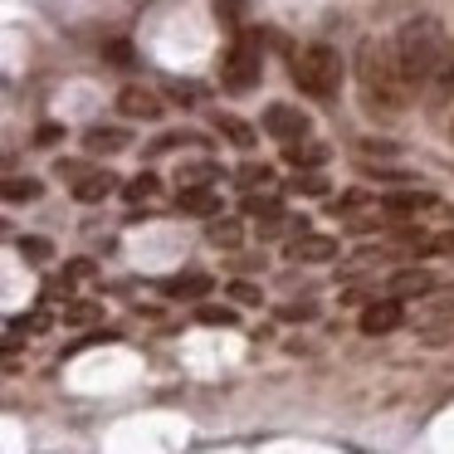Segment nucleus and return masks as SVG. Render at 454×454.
Instances as JSON below:
<instances>
[{"mask_svg": "<svg viewBox=\"0 0 454 454\" xmlns=\"http://www.w3.org/2000/svg\"><path fill=\"white\" fill-rule=\"evenodd\" d=\"M395 64H401L405 83L420 89L430 103H444L454 93V44L444 35V25L430 20V15H415L411 25H401Z\"/></svg>", "mask_w": 454, "mask_h": 454, "instance_id": "obj_1", "label": "nucleus"}, {"mask_svg": "<svg viewBox=\"0 0 454 454\" xmlns=\"http://www.w3.org/2000/svg\"><path fill=\"white\" fill-rule=\"evenodd\" d=\"M356 74H362V98L366 108H381L386 118H395V113L405 108V93H411V83H405L401 64H395V44H376L366 40L362 54H356Z\"/></svg>", "mask_w": 454, "mask_h": 454, "instance_id": "obj_2", "label": "nucleus"}, {"mask_svg": "<svg viewBox=\"0 0 454 454\" xmlns=\"http://www.w3.org/2000/svg\"><path fill=\"white\" fill-rule=\"evenodd\" d=\"M294 83L308 98H337L342 89V54L333 44H308L294 54Z\"/></svg>", "mask_w": 454, "mask_h": 454, "instance_id": "obj_3", "label": "nucleus"}, {"mask_svg": "<svg viewBox=\"0 0 454 454\" xmlns=\"http://www.w3.org/2000/svg\"><path fill=\"white\" fill-rule=\"evenodd\" d=\"M259 74H264V50H259V35H239L235 44H230L225 64H220V79H225L230 93H245L259 83Z\"/></svg>", "mask_w": 454, "mask_h": 454, "instance_id": "obj_4", "label": "nucleus"}, {"mask_svg": "<svg viewBox=\"0 0 454 454\" xmlns=\"http://www.w3.org/2000/svg\"><path fill=\"white\" fill-rule=\"evenodd\" d=\"M264 132L278 137L284 147H294V142L308 137V113H298L294 103H274V108L264 113Z\"/></svg>", "mask_w": 454, "mask_h": 454, "instance_id": "obj_5", "label": "nucleus"}, {"mask_svg": "<svg viewBox=\"0 0 454 454\" xmlns=\"http://www.w3.org/2000/svg\"><path fill=\"white\" fill-rule=\"evenodd\" d=\"M288 259H298V264H327V259H337V239L333 235H298L288 245Z\"/></svg>", "mask_w": 454, "mask_h": 454, "instance_id": "obj_6", "label": "nucleus"}, {"mask_svg": "<svg viewBox=\"0 0 454 454\" xmlns=\"http://www.w3.org/2000/svg\"><path fill=\"white\" fill-rule=\"evenodd\" d=\"M391 327H401V303H395V298H376V303L362 313V333L381 337V333H391Z\"/></svg>", "mask_w": 454, "mask_h": 454, "instance_id": "obj_7", "label": "nucleus"}, {"mask_svg": "<svg viewBox=\"0 0 454 454\" xmlns=\"http://www.w3.org/2000/svg\"><path fill=\"white\" fill-rule=\"evenodd\" d=\"M434 288V278L425 274V269H401V274H391V284H386V294L401 303V298H420V294H430Z\"/></svg>", "mask_w": 454, "mask_h": 454, "instance_id": "obj_8", "label": "nucleus"}, {"mask_svg": "<svg viewBox=\"0 0 454 454\" xmlns=\"http://www.w3.org/2000/svg\"><path fill=\"white\" fill-rule=\"evenodd\" d=\"M118 108L128 113V118H142V122H157V118H161L157 93H147V89H122V93H118Z\"/></svg>", "mask_w": 454, "mask_h": 454, "instance_id": "obj_9", "label": "nucleus"}, {"mask_svg": "<svg viewBox=\"0 0 454 454\" xmlns=\"http://www.w3.org/2000/svg\"><path fill=\"white\" fill-rule=\"evenodd\" d=\"M430 206H434L430 191H391V196H381L386 215H420V210H430Z\"/></svg>", "mask_w": 454, "mask_h": 454, "instance_id": "obj_10", "label": "nucleus"}, {"mask_svg": "<svg viewBox=\"0 0 454 454\" xmlns=\"http://www.w3.org/2000/svg\"><path fill=\"white\" fill-rule=\"evenodd\" d=\"M333 157V152L323 147V142H313V137H303V142H294V147H284V161L294 171H313V167H323V161Z\"/></svg>", "mask_w": 454, "mask_h": 454, "instance_id": "obj_11", "label": "nucleus"}, {"mask_svg": "<svg viewBox=\"0 0 454 454\" xmlns=\"http://www.w3.org/2000/svg\"><path fill=\"white\" fill-rule=\"evenodd\" d=\"M176 206H181V210H191V215H210V220H220V196H215L210 186L181 191V196H176Z\"/></svg>", "mask_w": 454, "mask_h": 454, "instance_id": "obj_12", "label": "nucleus"}, {"mask_svg": "<svg viewBox=\"0 0 454 454\" xmlns=\"http://www.w3.org/2000/svg\"><path fill=\"white\" fill-rule=\"evenodd\" d=\"M113 181H118V176H108V171H93V176H83L79 186H74V200H83V206H98V200L113 196Z\"/></svg>", "mask_w": 454, "mask_h": 454, "instance_id": "obj_13", "label": "nucleus"}, {"mask_svg": "<svg viewBox=\"0 0 454 454\" xmlns=\"http://www.w3.org/2000/svg\"><path fill=\"white\" fill-rule=\"evenodd\" d=\"M128 142L132 137L122 128H89V132H83V147H89V152H122Z\"/></svg>", "mask_w": 454, "mask_h": 454, "instance_id": "obj_14", "label": "nucleus"}, {"mask_svg": "<svg viewBox=\"0 0 454 454\" xmlns=\"http://www.w3.org/2000/svg\"><path fill=\"white\" fill-rule=\"evenodd\" d=\"M206 239H210V245H220V249H235L239 239H245V225L220 215V220H210V225H206Z\"/></svg>", "mask_w": 454, "mask_h": 454, "instance_id": "obj_15", "label": "nucleus"}, {"mask_svg": "<svg viewBox=\"0 0 454 454\" xmlns=\"http://www.w3.org/2000/svg\"><path fill=\"white\" fill-rule=\"evenodd\" d=\"M161 294H171V298H200V294H210V278L206 274H181V278H167V284H161Z\"/></svg>", "mask_w": 454, "mask_h": 454, "instance_id": "obj_16", "label": "nucleus"}, {"mask_svg": "<svg viewBox=\"0 0 454 454\" xmlns=\"http://www.w3.org/2000/svg\"><path fill=\"white\" fill-rule=\"evenodd\" d=\"M215 128L220 132H225V137L230 142H235V147H254V128H249V122H239V118H230V113H220V118H215Z\"/></svg>", "mask_w": 454, "mask_h": 454, "instance_id": "obj_17", "label": "nucleus"}, {"mask_svg": "<svg viewBox=\"0 0 454 454\" xmlns=\"http://www.w3.org/2000/svg\"><path fill=\"white\" fill-rule=\"evenodd\" d=\"M176 181H181V191H196V186H206V181H220V167H210V161H196V167H181Z\"/></svg>", "mask_w": 454, "mask_h": 454, "instance_id": "obj_18", "label": "nucleus"}, {"mask_svg": "<svg viewBox=\"0 0 454 454\" xmlns=\"http://www.w3.org/2000/svg\"><path fill=\"white\" fill-rule=\"evenodd\" d=\"M40 181L35 176H11L5 181V200H11V206H20V200H40Z\"/></svg>", "mask_w": 454, "mask_h": 454, "instance_id": "obj_19", "label": "nucleus"}, {"mask_svg": "<svg viewBox=\"0 0 454 454\" xmlns=\"http://www.w3.org/2000/svg\"><path fill=\"white\" fill-rule=\"evenodd\" d=\"M103 317V303L83 298V303H64V323H98Z\"/></svg>", "mask_w": 454, "mask_h": 454, "instance_id": "obj_20", "label": "nucleus"}, {"mask_svg": "<svg viewBox=\"0 0 454 454\" xmlns=\"http://www.w3.org/2000/svg\"><path fill=\"white\" fill-rule=\"evenodd\" d=\"M245 215H264V220H284V206L274 196H249L245 200Z\"/></svg>", "mask_w": 454, "mask_h": 454, "instance_id": "obj_21", "label": "nucleus"}, {"mask_svg": "<svg viewBox=\"0 0 454 454\" xmlns=\"http://www.w3.org/2000/svg\"><path fill=\"white\" fill-rule=\"evenodd\" d=\"M264 181H274V171H269L264 161H245V167H239V186H245V191L264 186Z\"/></svg>", "mask_w": 454, "mask_h": 454, "instance_id": "obj_22", "label": "nucleus"}, {"mask_svg": "<svg viewBox=\"0 0 454 454\" xmlns=\"http://www.w3.org/2000/svg\"><path fill=\"white\" fill-rule=\"evenodd\" d=\"M15 249H20L25 259H50L54 254L50 239H40V235H20V239H15Z\"/></svg>", "mask_w": 454, "mask_h": 454, "instance_id": "obj_23", "label": "nucleus"}, {"mask_svg": "<svg viewBox=\"0 0 454 454\" xmlns=\"http://www.w3.org/2000/svg\"><path fill=\"white\" fill-rule=\"evenodd\" d=\"M294 191H303V196H327V181L323 176H313V171H298L294 181H288Z\"/></svg>", "mask_w": 454, "mask_h": 454, "instance_id": "obj_24", "label": "nucleus"}, {"mask_svg": "<svg viewBox=\"0 0 454 454\" xmlns=\"http://www.w3.org/2000/svg\"><path fill=\"white\" fill-rule=\"evenodd\" d=\"M415 249H420V254H454V230H450V235H430V239H420Z\"/></svg>", "mask_w": 454, "mask_h": 454, "instance_id": "obj_25", "label": "nucleus"}, {"mask_svg": "<svg viewBox=\"0 0 454 454\" xmlns=\"http://www.w3.org/2000/svg\"><path fill=\"white\" fill-rule=\"evenodd\" d=\"M167 93L181 103V108H191V103L200 98V89H196V83H181V79H171V83H167Z\"/></svg>", "mask_w": 454, "mask_h": 454, "instance_id": "obj_26", "label": "nucleus"}, {"mask_svg": "<svg viewBox=\"0 0 454 454\" xmlns=\"http://www.w3.org/2000/svg\"><path fill=\"white\" fill-rule=\"evenodd\" d=\"M196 317H200V323H210V327H230V323H235V313H230V308H215V303H206Z\"/></svg>", "mask_w": 454, "mask_h": 454, "instance_id": "obj_27", "label": "nucleus"}, {"mask_svg": "<svg viewBox=\"0 0 454 454\" xmlns=\"http://www.w3.org/2000/svg\"><path fill=\"white\" fill-rule=\"evenodd\" d=\"M147 196H157V176H147V171H142V176L128 186V200H147Z\"/></svg>", "mask_w": 454, "mask_h": 454, "instance_id": "obj_28", "label": "nucleus"}, {"mask_svg": "<svg viewBox=\"0 0 454 454\" xmlns=\"http://www.w3.org/2000/svg\"><path fill=\"white\" fill-rule=\"evenodd\" d=\"M230 298H235V303H245V308H254L264 294H259L254 284H230Z\"/></svg>", "mask_w": 454, "mask_h": 454, "instance_id": "obj_29", "label": "nucleus"}, {"mask_svg": "<svg viewBox=\"0 0 454 454\" xmlns=\"http://www.w3.org/2000/svg\"><path fill=\"white\" fill-rule=\"evenodd\" d=\"M317 308L313 303H288V308H278V317H288V323H303V317H313Z\"/></svg>", "mask_w": 454, "mask_h": 454, "instance_id": "obj_30", "label": "nucleus"}, {"mask_svg": "<svg viewBox=\"0 0 454 454\" xmlns=\"http://www.w3.org/2000/svg\"><path fill=\"white\" fill-rule=\"evenodd\" d=\"M59 137H64V128H54V122H50V128H40V132H35V147H54Z\"/></svg>", "mask_w": 454, "mask_h": 454, "instance_id": "obj_31", "label": "nucleus"}, {"mask_svg": "<svg viewBox=\"0 0 454 454\" xmlns=\"http://www.w3.org/2000/svg\"><path fill=\"white\" fill-rule=\"evenodd\" d=\"M103 54H108V59H118V64H132V50H128V44H103Z\"/></svg>", "mask_w": 454, "mask_h": 454, "instance_id": "obj_32", "label": "nucleus"}]
</instances>
